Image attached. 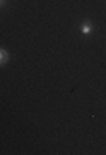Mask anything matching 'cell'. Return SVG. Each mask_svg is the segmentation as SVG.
<instances>
[{"label":"cell","mask_w":106,"mask_h":155,"mask_svg":"<svg viewBox=\"0 0 106 155\" xmlns=\"http://www.w3.org/2000/svg\"><path fill=\"white\" fill-rule=\"evenodd\" d=\"M9 61H11V55H9V52H7L5 48H0V67H4Z\"/></svg>","instance_id":"7a4b0ae2"},{"label":"cell","mask_w":106,"mask_h":155,"mask_svg":"<svg viewBox=\"0 0 106 155\" xmlns=\"http://www.w3.org/2000/svg\"><path fill=\"white\" fill-rule=\"evenodd\" d=\"M7 4V0H0V7H4Z\"/></svg>","instance_id":"3957f363"},{"label":"cell","mask_w":106,"mask_h":155,"mask_svg":"<svg viewBox=\"0 0 106 155\" xmlns=\"http://www.w3.org/2000/svg\"><path fill=\"white\" fill-rule=\"evenodd\" d=\"M94 31V24L91 21H84L82 24H80V33L82 35H89V33H92Z\"/></svg>","instance_id":"6da1fadb"}]
</instances>
